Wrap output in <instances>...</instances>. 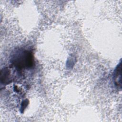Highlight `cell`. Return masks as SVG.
Here are the masks:
<instances>
[{"mask_svg":"<svg viewBox=\"0 0 122 122\" xmlns=\"http://www.w3.org/2000/svg\"><path fill=\"white\" fill-rule=\"evenodd\" d=\"M33 55L30 51H24L13 58V64L19 69L30 68L33 66Z\"/></svg>","mask_w":122,"mask_h":122,"instance_id":"obj_1","label":"cell"},{"mask_svg":"<svg viewBox=\"0 0 122 122\" xmlns=\"http://www.w3.org/2000/svg\"><path fill=\"white\" fill-rule=\"evenodd\" d=\"M114 81L117 87L121 86V65L120 63L116 68L114 73Z\"/></svg>","mask_w":122,"mask_h":122,"instance_id":"obj_2","label":"cell"}]
</instances>
